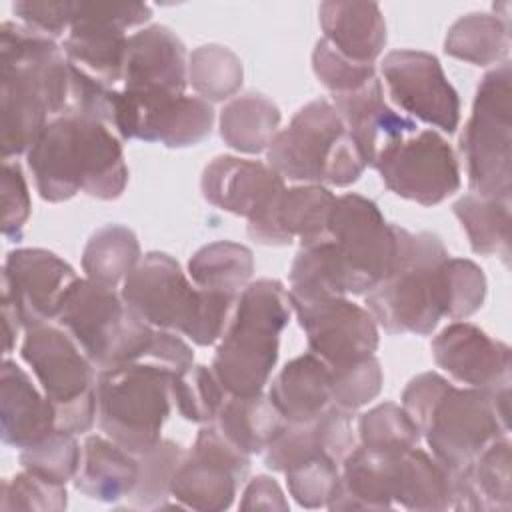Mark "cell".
I'll use <instances>...</instances> for the list:
<instances>
[{
    "instance_id": "4fadbf2b",
    "label": "cell",
    "mask_w": 512,
    "mask_h": 512,
    "mask_svg": "<svg viewBox=\"0 0 512 512\" xmlns=\"http://www.w3.org/2000/svg\"><path fill=\"white\" fill-rule=\"evenodd\" d=\"M150 16L152 8L140 2H74L64 56L88 76L114 88L124 76L126 30L148 22Z\"/></svg>"
},
{
    "instance_id": "44dd1931",
    "label": "cell",
    "mask_w": 512,
    "mask_h": 512,
    "mask_svg": "<svg viewBox=\"0 0 512 512\" xmlns=\"http://www.w3.org/2000/svg\"><path fill=\"white\" fill-rule=\"evenodd\" d=\"M430 350L444 372L470 388L494 392L510 386V346L470 322L454 320L442 328Z\"/></svg>"
},
{
    "instance_id": "ee69618b",
    "label": "cell",
    "mask_w": 512,
    "mask_h": 512,
    "mask_svg": "<svg viewBox=\"0 0 512 512\" xmlns=\"http://www.w3.org/2000/svg\"><path fill=\"white\" fill-rule=\"evenodd\" d=\"M358 436L362 446L406 452L416 448L422 434L402 404L384 402L364 412L358 420Z\"/></svg>"
},
{
    "instance_id": "c3c4849f",
    "label": "cell",
    "mask_w": 512,
    "mask_h": 512,
    "mask_svg": "<svg viewBox=\"0 0 512 512\" xmlns=\"http://www.w3.org/2000/svg\"><path fill=\"white\" fill-rule=\"evenodd\" d=\"M312 70L316 78L332 92L344 94L358 90L376 78L374 64H356L338 54L324 38H320L312 52Z\"/></svg>"
},
{
    "instance_id": "7402d4cb",
    "label": "cell",
    "mask_w": 512,
    "mask_h": 512,
    "mask_svg": "<svg viewBox=\"0 0 512 512\" xmlns=\"http://www.w3.org/2000/svg\"><path fill=\"white\" fill-rule=\"evenodd\" d=\"M332 106L358 146L364 164L372 166L398 140L418 130V124L392 110L384 100L382 82L372 78L358 90L332 94Z\"/></svg>"
},
{
    "instance_id": "f907efd6",
    "label": "cell",
    "mask_w": 512,
    "mask_h": 512,
    "mask_svg": "<svg viewBox=\"0 0 512 512\" xmlns=\"http://www.w3.org/2000/svg\"><path fill=\"white\" fill-rule=\"evenodd\" d=\"M72 8L74 2L68 0H18L12 4L20 24L52 40L70 30Z\"/></svg>"
},
{
    "instance_id": "5bb4252c",
    "label": "cell",
    "mask_w": 512,
    "mask_h": 512,
    "mask_svg": "<svg viewBox=\"0 0 512 512\" xmlns=\"http://www.w3.org/2000/svg\"><path fill=\"white\" fill-rule=\"evenodd\" d=\"M214 110L210 102L174 92L124 90L116 94L112 130L120 140L158 142L166 148H186L210 136Z\"/></svg>"
},
{
    "instance_id": "ba28073f",
    "label": "cell",
    "mask_w": 512,
    "mask_h": 512,
    "mask_svg": "<svg viewBox=\"0 0 512 512\" xmlns=\"http://www.w3.org/2000/svg\"><path fill=\"white\" fill-rule=\"evenodd\" d=\"M172 374L150 360L100 370L96 420L104 436L140 456L162 440L172 408Z\"/></svg>"
},
{
    "instance_id": "db71d44e",
    "label": "cell",
    "mask_w": 512,
    "mask_h": 512,
    "mask_svg": "<svg viewBox=\"0 0 512 512\" xmlns=\"http://www.w3.org/2000/svg\"><path fill=\"white\" fill-rule=\"evenodd\" d=\"M20 330H24V324L20 320L18 310L14 308V304L2 296V332H4V354H10L16 338L20 334Z\"/></svg>"
},
{
    "instance_id": "f6af8a7d",
    "label": "cell",
    "mask_w": 512,
    "mask_h": 512,
    "mask_svg": "<svg viewBox=\"0 0 512 512\" xmlns=\"http://www.w3.org/2000/svg\"><path fill=\"white\" fill-rule=\"evenodd\" d=\"M284 474L290 496L302 508H322L328 506L336 490L340 464L326 456H316L290 466Z\"/></svg>"
},
{
    "instance_id": "277c9868",
    "label": "cell",
    "mask_w": 512,
    "mask_h": 512,
    "mask_svg": "<svg viewBox=\"0 0 512 512\" xmlns=\"http://www.w3.org/2000/svg\"><path fill=\"white\" fill-rule=\"evenodd\" d=\"M120 296L152 328L180 332L198 346H210L222 338L238 300L198 288L164 252L142 256L122 282Z\"/></svg>"
},
{
    "instance_id": "ab89813d",
    "label": "cell",
    "mask_w": 512,
    "mask_h": 512,
    "mask_svg": "<svg viewBox=\"0 0 512 512\" xmlns=\"http://www.w3.org/2000/svg\"><path fill=\"white\" fill-rule=\"evenodd\" d=\"M184 450L174 440L162 438L138 456V480L128 494L132 508H158L170 496L174 474L184 458Z\"/></svg>"
},
{
    "instance_id": "cb8c5ba5",
    "label": "cell",
    "mask_w": 512,
    "mask_h": 512,
    "mask_svg": "<svg viewBox=\"0 0 512 512\" xmlns=\"http://www.w3.org/2000/svg\"><path fill=\"white\" fill-rule=\"evenodd\" d=\"M188 60L182 40L166 26L152 24L128 36L122 88L184 94Z\"/></svg>"
},
{
    "instance_id": "4316f807",
    "label": "cell",
    "mask_w": 512,
    "mask_h": 512,
    "mask_svg": "<svg viewBox=\"0 0 512 512\" xmlns=\"http://www.w3.org/2000/svg\"><path fill=\"white\" fill-rule=\"evenodd\" d=\"M56 430L54 408L30 376L12 360L0 370V432L2 442L12 448H26Z\"/></svg>"
},
{
    "instance_id": "5b68a950",
    "label": "cell",
    "mask_w": 512,
    "mask_h": 512,
    "mask_svg": "<svg viewBox=\"0 0 512 512\" xmlns=\"http://www.w3.org/2000/svg\"><path fill=\"white\" fill-rule=\"evenodd\" d=\"M290 312L288 290L278 280L262 278L240 292L210 366L228 396L264 392Z\"/></svg>"
},
{
    "instance_id": "d6a6232c",
    "label": "cell",
    "mask_w": 512,
    "mask_h": 512,
    "mask_svg": "<svg viewBox=\"0 0 512 512\" xmlns=\"http://www.w3.org/2000/svg\"><path fill=\"white\" fill-rule=\"evenodd\" d=\"M280 118V110L270 98L248 92L224 104L218 118L220 136L236 152L260 154L278 134Z\"/></svg>"
},
{
    "instance_id": "9a60e30c",
    "label": "cell",
    "mask_w": 512,
    "mask_h": 512,
    "mask_svg": "<svg viewBox=\"0 0 512 512\" xmlns=\"http://www.w3.org/2000/svg\"><path fill=\"white\" fill-rule=\"evenodd\" d=\"M374 168L390 192L422 206L440 204L460 188L456 154L432 128H418L392 144Z\"/></svg>"
},
{
    "instance_id": "7a4b0ae2",
    "label": "cell",
    "mask_w": 512,
    "mask_h": 512,
    "mask_svg": "<svg viewBox=\"0 0 512 512\" xmlns=\"http://www.w3.org/2000/svg\"><path fill=\"white\" fill-rule=\"evenodd\" d=\"M26 162L46 202H64L78 192L116 200L128 184L120 136L92 118H52L26 152Z\"/></svg>"
},
{
    "instance_id": "f546056e",
    "label": "cell",
    "mask_w": 512,
    "mask_h": 512,
    "mask_svg": "<svg viewBox=\"0 0 512 512\" xmlns=\"http://www.w3.org/2000/svg\"><path fill=\"white\" fill-rule=\"evenodd\" d=\"M268 398L286 422H310L332 406V372L316 354H300L272 378Z\"/></svg>"
},
{
    "instance_id": "bcb514c9",
    "label": "cell",
    "mask_w": 512,
    "mask_h": 512,
    "mask_svg": "<svg viewBox=\"0 0 512 512\" xmlns=\"http://www.w3.org/2000/svg\"><path fill=\"white\" fill-rule=\"evenodd\" d=\"M68 504V494L64 484L48 482L28 470L16 474L14 478L2 480L0 510H48L60 512Z\"/></svg>"
},
{
    "instance_id": "ac0fdd59",
    "label": "cell",
    "mask_w": 512,
    "mask_h": 512,
    "mask_svg": "<svg viewBox=\"0 0 512 512\" xmlns=\"http://www.w3.org/2000/svg\"><path fill=\"white\" fill-rule=\"evenodd\" d=\"M388 94L406 114L454 134L460 124V98L440 60L422 50H392L382 60Z\"/></svg>"
},
{
    "instance_id": "e575fe53",
    "label": "cell",
    "mask_w": 512,
    "mask_h": 512,
    "mask_svg": "<svg viewBox=\"0 0 512 512\" xmlns=\"http://www.w3.org/2000/svg\"><path fill=\"white\" fill-rule=\"evenodd\" d=\"M510 50V24L502 16L472 12L458 18L444 40V52L452 58L490 66L506 62Z\"/></svg>"
},
{
    "instance_id": "d590c367",
    "label": "cell",
    "mask_w": 512,
    "mask_h": 512,
    "mask_svg": "<svg viewBox=\"0 0 512 512\" xmlns=\"http://www.w3.org/2000/svg\"><path fill=\"white\" fill-rule=\"evenodd\" d=\"M252 272V250L230 240L206 244L188 260V276L198 288L236 298L250 284Z\"/></svg>"
},
{
    "instance_id": "f1b7e54d",
    "label": "cell",
    "mask_w": 512,
    "mask_h": 512,
    "mask_svg": "<svg viewBox=\"0 0 512 512\" xmlns=\"http://www.w3.org/2000/svg\"><path fill=\"white\" fill-rule=\"evenodd\" d=\"M324 40L356 64H374L386 44V22L372 2H322L318 8Z\"/></svg>"
},
{
    "instance_id": "6da1fadb",
    "label": "cell",
    "mask_w": 512,
    "mask_h": 512,
    "mask_svg": "<svg viewBox=\"0 0 512 512\" xmlns=\"http://www.w3.org/2000/svg\"><path fill=\"white\" fill-rule=\"evenodd\" d=\"M70 62L56 40L20 22L0 24L2 160L26 154L48 122L64 116Z\"/></svg>"
},
{
    "instance_id": "74e56055",
    "label": "cell",
    "mask_w": 512,
    "mask_h": 512,
    "mask_svg": "<svg viewBox=\"0 0 512 512\" xmlns=\"http://www.w3.org/2000/svg\"><path fill=\"white\" fill-rule=\"evenodd\" d=\"M470 248L482 256H510V200L466 194L452 206Z\"/></svg>"
},
{
    "instance_id": "83f0119b",
    "label": "cell",
    "mask_w": 512,
    "mask_h": 512,
    "mask_svg": "<svg viewBox=\"0 0 512 512\" xmlns=\"http://www.w3.org/2000/svg\"><path fill=\"white\" fill-rule=\"evenodd\" d=\"M510 440L490 442L472 464L454 470L452 510L508 512L512 508Z\"/></svg>"
},
{
    "instance_id": "ffe728a7",
    "label": "cell",
    "mask_w": 512,
    "mask_h": 512,
    "mask_svg": "<svg viewBox=\"0 0 512 512\" xmlns=\"http://www.w3.org/2000/svg\"><path fill=\"white\" fill-rule=\"evenodd\" d=\"M200 190L212 206L256 224L274 210L286 184L264 162L224 154L204 168Z\"/></svg>"
},
{
    "instance_id": "816d5d0a",
    "label": "cell",
    "mask_w": 512,
    "mask_h": 512,
    "mask_svg": "<svg viewBox=\"0 0 512 512\" xmlns=\"http://www.w3.org/2000/svg\"><path fill=\"white\" fill-rule=\"evenodd\" d=\"M142 360H150L168 370L172 378H178L194 366V352L180 336H176V332L156 330L150 350Z\"/></svg>"
},
{
    "instance_id": "30bf717a",
    "label": "cell",
    "mask_w": 512,
    "mask_h": 512,
    "mask_svg": "<svg viewBox=\"0 0 512 512\" xmlns=\"http://www.w3.org/2000/svg\"><path fill=\"white\" fill-rule=\"evenodd\" d=\"M512 68L502 62L484 74L472 114L460 134L472 194L510 200L512 196Z\"/></svg>"
},
{
    "instance_id": "7dc6e473",
    "label": "cell",
    "mask_w": 512,
    "mask_h": 512,
    "mask_svg": "<svg viewBox=\"0 0 512 512\" xmlns=\"http://www.w3.org/2000/svg\"><path fill=\"white\" fill-rule=\"evenodd\" d=\"M332 372V404L344 412H356L372 402L382 390V368L376 356H368Z\"/></svg>"
},
{
    "instance_id": "484cf974",
    "label": "cell",
    "mask_w": 512,
    "mask_h": 512,
    "mask_svg": "<svg viewBox=\"0 0 512 512\" xmlns=\"http://www.w3.org/2000/svg\"><path fill=\"white\" fill-rule=\"evenodd\" d=\"M408 452V450H406ZM404 452L370 446L354 448L340 466L330 510H386L396 502L400 462Z\"/></svg>"
},
{
    "instance_id": "1f68e13d",
    "label": "cell",
    "mask_w": 512,
    "mask_h": 512,
    "mask_svg": "<svg viewBox=\"0 0 512 512\" xmlns=\"http://www.w3.org/2000/svg\"><path fill=\"white\" fill-rule=\"evenodd\" d=\"M210 424L236 448L254 456L264 454L286 426V420L268 394L260 392L254 396H228Z\"/></svg>"
},
{
    "instance_id": "f35d334b",
    "label": "cell",
    "mask_w": 512,
    "mask_h": 512,
    "mask_svg": "<svg viewBox=\"0 0 512 512\" xmlns=\"http://www.w3.org/2000/svg\"><path fill=\"white\" fill-rule=\"evenodd\" d=\"M244 78L242 60L222 44L198 46L188 58V84L206 102L232 98Z\"/></svg>"
},
{
    "instance_id": "603a6c76",
    "label": "cell",
    "mask_w": 512,
    "mask_h": 512,
    "mask_svg": "<svg viewBox=\"0 0 512 512\" xmlns=\"http://www.w3.org/2000/svg\"><path fill=\"white\" fill-rule=\"evenodd\" d=\"M336 196L322 184L292 186L282 192L272 214L248 226V236L264 246H286L300 240V248L330 240V214Z\"/></svg>"
},
{
    "instance_id": "2e32d148",
    "label": "cell",
    "mask_w": 512,
    "mask_h": 512,
    "mask_svg": "<svg viewBox=\"0 0 512 512\" xmlns=\"http://www.w3.org/2000/svg\"><path fill=\"white\" fill-rule=\"evenodd\" d=\"M248 470L250 456L228 442L214 424H204L174 474L170 496L184 508L220 512L232 506Z\"/></svg>"
},
{
    "instance_id": "f5cc1de1",
    "label": "cell",
    "mask_w": 512,
    "mask_h": 512,
    "mask_svg": "<svg viewBox=\"0 0 512 512\" xmlns=\"http://www.w3.org/2000/svg\"><path fill=\"white\" fill-rule=\"evenodd\" d=\"M240 510H288V500L284 498L282 488L270 476H256L252 478L240 500Z\"/></svg>"
},
{
    "instance_id": "7c38bea8",
    "label": "cell",
    "mask_w": 512,
    "mask_h": 512,
    "mask_svg": "<svg viewBox=\"0 0 512 512\" xmlns=\"http://www.w3.org/2000/svg\"><path fill=\"white\" fill-rule=\"evenodd\" d=\"M330 244L346 272L350 294L370 292L390 272L396 256L394 224L386 222L376 202L354 192L336 196Z\"/></svg>"
},
{
    "instance_id": "60d3db41",
    "label": "cell",
    "mask_w": 512,
    "mask_h": 512,
    "mask_svg": "<svg viewBox=\"0 0 512 512\" xmlns=\"http://www.w3.org/2000/svg\"><path fill=\"white\" fill-rule=\"evenodd\" d=\"M76 434L64 430H52L38 442L20 450V466L48 482L64 484L74 480L82 460V448Z\"/></svg>"
},
{
    "instance_id": "8d00e7d4",
    "label": "cell",
    "mask_w": 512,
    "mask_h": 512,
    "mask_svg": "<svg viewBox=\"0 0 512 512\" xmlns=\"http://www.w3.org/2000/svg\"><path fill=\"white\" fill-rule=\"evenodd\" d=\"M140 244L136 234L120 224H106L96 230L84 246L82 270L86 278L116 288L140 262Z\"/></svg>"
},
{
    "instance_id": "d4e9b609",
    "label": "cell",
    "mask_w": 512,
    "mask_h": 512,
    "mask_svg": "<svg viewBox=\"0 0 512 512\" xmlns=\"http://www.w3.org/2000/svg\"><path fill=\"white\" fill-rule=\"evenodd\" d=\"M354 444L352 414L332 404L310 422H286L282 432L264 450V464L274 472H286L298 462L326 456L342 466L344 458L356 448Z\"/></svg>"
},
{
    "instance_id": "4dcf8cb0",
    "label": "cell",
    "mask_w": 512,
    "mask_h": 512,
    "mask_svg": "<svg viewBox=\"0 0 512 512\" xmlns=\"http://www.w3.org/2000/svg\"><path fill=\"white\" fill-rule=\"evenodd\" d=\"M138 456L104 434L84 440L82 460L74 488L98 502H120L128 498L138 480Z\"/></svg>"
},
{
    "instance_id": "e0dca14e",
    "label": "cell",
    "mask_w": 512,
    "mask_h": 512,
    "mask_svg": "<svg viewBox=\"0 0 512 512\" xmlns=\"http://www.w3.org/2000/svg\"><path fill=\"white\" fill-rule=\"evenodd\" d=\"M292 310L306 334L308 348L330 370H340L374 356L380 336L368 308L346 296L296 302Z\"/></svg>"
},
{
    "instance_id": "3957f363",
    "label": "cell",
    "mask_w": 512,
    "mask_h": 512,
    "mask_svg": "<svg viewBox=\"0 0 512 512\" xmlns=\"http://www.w3.org/2000/svg\"><path fill=\"white\" fill-rule=\"evenodd\" d=\"M402 408L432 456L450 470L466 468L510 430V386L494 392L456 388L438 372H422L404 388Z\"/></svg>"
},
{
    "instance_id": "681fc988",
    "label": "cell",
    "mask_w": 512,
    "mask_h": 512,
    "mask_svg": "<svg viewBox=\"0 0 512 512\" xmlns=\"http://www.w3.org/2000/svg\"><path fill=\"white\" fill-rule=\"evenodd\" d=\"M2 234L8 240H20L24 224L30 218V192L18 162H2Z\"/></svg>"
},
{
    "instance_id": "9c48e42d",
    "label": "cell",
    "mask_w": 512,
    "mask_h": 512,
    "mask_svg": "<svg viewBox=\"0 0 512 512\" xmlns=\"http://www.w3.org/2000/svg\"><path fill=\"white\" fill-rule=\"evenodd\" d=\"M56 322L72 336L98 372L142 360L156 332L124 304L114 288L88 278L74 282Z\"/></svg>"
},
{
    "instance_id": "8fae6325",
    "label": "cell",
    "mask_w": 512,
    "mask_h": 512,
    "mask_svg": "<svg viewBox=\"0 0 512 512\" xmlns=\"http://www.w3.org/2000/svg\"><path fill=\"white\" fill-rule=\"evenodd\" d=\"M22 360L54 408L56 430L84 434L96 420V366L62 326L24 330Z\"/></svg>"
},
{
    "instance_id": "b9f144b4",
    "label": "cell",
    "mask_w": 512,
    "mask_h": 512,
    "mask_svg": "<svg viewBox=\"0 0 512 512\" xmlns=\"http://www.w3.org/2000/svg\"><path fill=\"white\" fill-rule=\"evenodd\" d=\"M226 398L228 394L212 368L204 364H194L182 376L172 380V402L188 422L210 424Z\"/></svg>"
},
{
    "instance_id": "52a82bcc",
    "label": "cell",
    "mask_w": 512,
    "mask_h": 512,
    "mask_svg": "<svg viewBox=\"0 0 512 512\" xmlns=\"http://www.w3.org/2000/svg\"><path fill=\"white\" fill-rule=\"evenodd\" d=\"M268 166L304 184L350 186L366 170L364 158L330 100L302 106L266 150Z\"/></svg>"
},
{
    "instance_id": "d6986e66",
    "label": "cell",
    "mask_w": 512,
    "mask_h": 512,
    "mask_svg": "<svg viewBox=\"0 0 512 512\" xmlns=\"http://www.w3.org/2000/svg\"><path fill=\"white\" fill-rule=\"evenodd\" d=\"M78 280L74 268L44 248H16L2 268V296L20 314L24 330L50 324Z\"/></svg>"
},
{
    "instance_id": "7bdbcfd3",
    "label": "cell",
    "mask_w": 512,
    "mask_h": 512,
    "mask_svg": "<svg viewBox=\"0 0 512 512\" xmlns=\"http://www.w3.org/2000/svg\"><path fill=\"white\" fill-rule=\"evenodd\" d=\"M486 298V276L468 258H446L442 264V316L466 320L478 312Z\"/></svg>"
},
{
    "instance_id": "8992f818",
    "label": "cell",
    "mask_w": 512,
    "mask_h": 512,
    "mask_svg": "<svg viewBox=\"0 0 512 512\" xmlns=\"http://www.w3.org/2000/svg\"><path fill=\"white\" fill-rule=\"evenodd\" d=\"M396 256L390 272L366 292V308L388 334L428 336L442 316V264L450 256L432 232L394 224Z\"/></svg>"
},
{
    "instance_id": "836d02e7",
    "label": "cell",
    "mask_w": 512,
    "mask_h": 512,
    "mask_svg": "<svg viewBox=\"0 0 512 512\" xmlns=\"http://www.w3.org/2000/svg\"><path fill=\"white\" fill-rule=\"evenodd\" d=\"M454 470L432 454L410 448L402 454L394 502L408 510H452Z\"/></svg>"
}]
</instances>
